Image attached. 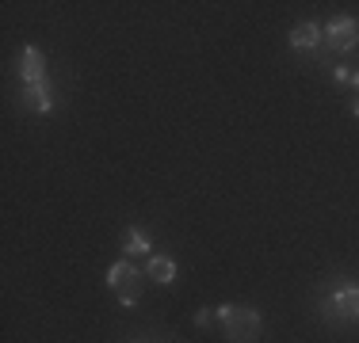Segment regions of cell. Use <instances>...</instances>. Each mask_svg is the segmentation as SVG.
<instances>
[{"instance_id": "obj_1", "label": "cell", "mask_w": 359, "mask_h": 343, "mask_svg": "<svg viewBox=\"0 0 359 343\" xmlns=\"http://www.w3.org/2000/svg\"><path fill=\"white\" fill-rule=\"evenodd\" d=\"M218 324L229 343H252L260 336V313L256 309H237V305H218Z\"/></svg>"}, {"instance_id": "obj_2", "label": "cell", "mask_w": 359, "mask_h": 343, "mask_svg": "<svg viewBox=\"0 0 359 343\" xmlns=\"http://www.w3.org/2000/svg\"><path fill=\"white\" fill-rule=\"evenodd\" d=\"M325 42H329L332 50H340V54L355 50L359 46V20H352V15H337V20H329V27H325Z\"/></svg>"}, {"instance_id": "obj_3", "label": "cell", "mask_w": 359, "mask_h": 343, "mask_svg": "<svg viewBox=\"0 0 359 343\" xmlns=\"http://www.w3.org/2000/svg\"><path fill=\"white\" fill-rule=\"evenodd\" d=\"M20 76H23V88H27V84L46 80V62H42V54L35 46H23L20 50Z\"/></svg>"}, {"instance_id": "obj_4", "label": "cell", "mask_w": 359, "mask_h": 343, "mask_svg": "<svg viewBox=\"0 0 359 343\" xmlns=\"http://www.w3.org/2000/svg\"><path fill=\"white\" fill-rule=\"evenodd\" d=\"M329 309L337 316H344V321H359V286L337 290V294H332V302H329Z\"/></svg>"}, {"instance_id": "obj_5", "label": "cell", "mask_w": 359, "mask_h": 343, "mask_svg": "<svg viewBox=\"0 0 359 343\" xmlns=\"http://www.w3.org/2000/svg\"><path fill=\"white\" fill-rule=\"evenodd\" d=\"M23 99H27L31 111H54V88H50V80H39V84H27L23 88Z\"/></svg>"}, {"instance_id": "obj_6", "label": "cell", "mask_w": 359, "mask_h": 343, "mask_svg": "<svg viewBox=\"0 0 359 343\" xmlns=\"http://www.w3.org/2000/svg\"><path fill=\"white\" fill-rule=\"evenodd\" d=\"M325 42V27H318V23H302V27L290 31V46L294 50H313Z\"/></svg>"}, {"instance_id": "obj_7", "label": "cell", "mask_w": 359, "mask_h": 343, "mask_svg": "<svg viewBox=\"0 0 359 343\" xmlns=\"http://www.w3.org/2000/svg\"><path fill=\"white\" fill-rule=\"evenodd\" d=\"M145 274H149V282H157V286H168V282H176V263L165 260V255H153V260L145 263Z\"/></svg>"}, {"instance_id": "obj_8", "label": "cell", "mask_w": 359, "mask_h": 343, "mask_svg": "<svg viewBox=\"0 0 359 343\" xmlns=\"http://www.w3.org/2000/svg\"><path fill=\"white\" fill-rule=\"evenodd\" d=\"M142 290H145V274H142V271H134L130 279H126L123 286L115 290V294H118V302H123V305H134V302L142 298Z\"/></svg>"}, {"instance_id": "obj_9", "label": "cell", "mask_w": 359, "mask_h": 343, "mask_svg": "<svg viewBox=\"0 0 359 343\" xmlns=\"http://www.w3.org/2000/svg\"><path fill=\"white\" fill-rule=\"evenodd\" d=\"M134 271H138V267H134L130 260H118V263H111V271H107V286H111V290H118V286H123V282L130 279Z\"/></svg>"}, {"instance_id": "obj_10", "label": "cell", "mask_w": 359, "mask_h": 343, "mask_svg": "<svg viewBox=\"0 0 359 343\" xmlns=\"http://www.w3.org/2000/svg\"><path fill=\"white\" fill-rule=\"evenodd\" d=\"M145 252H149V237L138 233V229H130V233H126V255H145Z\"/></svg>"}, {"instance_id": "obj_11", "label": "cell", "mask_w": 359, "mask_h": 343, "mask_svg": "<svg viewBox=\"0 0 359 343\" xmlns=\"http://www.w3.org/2000/svg\"><path fill=\"white\" fill-rule=\"evenodd\" d=\"M215 321H218V313H215V309H199V313H195V324H199V328H210Z\"/></svg>"}, {"instance_id": "obj_12", "label": "cell", "mask_w": 359, "mask_h": 343, "mask_svg": "<svg viewBox=\"0 0 359 343\" xmlns=\"http://www.w3.org/2000/svg\"><path fill=\"white\" fill-rule=\"evenodd\" d=\"M337 80H340V84H352V80H355L352 65H337Z\"/></svg>"}, {"instance_id": "obj_13", "label": "cell", "mask_w": 359, "mask_h": 343, "mask_svg": "<svg viewBox=\"0 0 359 343\" xmlns=\"http://www.w3.org/2000/svg\"><path fill=\"white\" fill-rule=\"evenodd\" d=\"M352 115H355V118H359V99H355V103H352Z\"/></svg>"}]
</instances>
